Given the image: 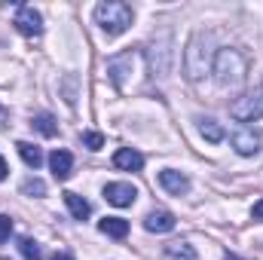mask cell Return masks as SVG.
<instances>
[{
  "instance_id": "6da1fadb",
  "label": "cell",
  "mask_w": 263,
  "mask_h": 260,
  "mask_svg": "<svg viewBox=\"0 0 263 260\" xmlns=\"http://www.w3.org/2000/svg\"><path fill=\"white\" fill-rule=\"evenodd\" d=\"M245 73H248V62L239 49H220L217 59H214V80L223 86V89H239L245 83Z\"/></svg>"
},
{
  "instance_id": "7a4b0ae2",
  "label": "cell",
  "mask_w": 263,
  "mask_h": 260,
  "mask_svg": "<svg viewBox=\"0 0 263 260\" xmlns=\"http://www.w3.org/2000/svg\"><path fill=\"white\" fill-rule=\"evenodd\" d=\"M95 22L101 25V31H104L107 37H117V34L129 31V25H132V6H129V3H120V0L98 3V6H95Z\"/></svg>"
},
{
  "instance_id": "3957f363",
  "label": "cell",
  "mask_w": 263,
  "mask_h": 260,
  "mask_svg": "<svg viewBox=\"0 0 263 260\" xmlns=\"http://www.w3.org/2000/svg\"><path fill=\"white\" fill-rule=\"evenodd\" d=\"M230 114H233L239 123H251V120L263 117V83L260 86H254L248 95H242V98L230 107Z\"/></svg>"
},
{
  "instance_id": "277c9868",
  "label": "cell",
  "mask_w": 263,
  "mask_h": 260,
  "mask_svg": "<svg viewBox=\"0 0 263 260\" xmlns=\"http://www.w3.org/2000/svg\"><path fill=\"white\" fill-rule=\"evenodd\" d=\"M12 25H15L25 37H40V34H43V18H40V12H37L34 6H18Z\"/></svg>"
},
{
  "instance_id": "5b68a950",
  "label": "cell",
  "mask_w": 263,
  "mask_h": 260,
  "mask_svg": "<svg viewBox=\"0 0 263 260\" xmlns=\"http://www.w3.org/2000/svg\"><path fill=\"white\" fill-rule=\"evenodd\" d=\"M233 147H236V153L251 156V153H257V147H260V135L251 129V126H239V129L233 132Z\"/></svg>"
},
{
  "instance_id": "8992f818",
  "label": "cell",
  "mask_w": 263,
  "mask_h": 260,
  "mask_svg": "<svg viewBox=\"0 0 263 260\" xmlns=\"http://www.w3.org/2000/svg\"><path fill=\"white\" fill-rule=\"evenodd\" d=\"M104 199L110 205H117V208H126V205H132L138 199V190L132 184H107L104 187Z\"/></svg>"
},
{
  "instance_id": "52a82bcc",
  "label": "cell",
  "mask_w": 263,
  "mask_h": 260,
  "mask_svg": "<svg viewBox=\"0 0 263 260\" xmlns=\"http://www.w3.org/2000/svg\"><path fill=\"white\" fill-rule=\"evenodd\" d=\"M175 214L172 211H165V208H159V211H150L147 214V220H144V227L150 230V233H172L175 230Z\"/></svg>"
},
{
  "instance_id": "ba28073f",
  "label": "cell",
  "mask_w": 263,
  "mask_h": 260,
  "mask_svg": "<svg viewBox=\"0 0 263 260\" xmlns=\"http://www.w3.org/2000/svg\"><path fill=\"white\" fill-rule=\"evenodd\" d=\"M114 165L123 169V172H141L144 169V156L138 150H132V147H120L114 153Z\"/></svg>"
},
{
  "instance_id": "9c48e42d",
  "label": "cell",
  "mask_w": 263,
  "mask_h": 260,
  "mask_svg": "<svg viewBox=\"0 0 263 260\" xmlns=\"http://www.w3.org/2000/svg\"><path fill=\"white\" fill-rule=\"evenodd\" d=\"M159 184H162L168 193H175V196H184L187 190H190V178L181 175V172H172V169L159 172Z\"/></svg>"
},
{
  "instance_id": "30bf717a",
  "label": "cell",
  "mask_w": 263,
  "mask_h": 260,
  "mask_svg": "<svg viewBox=\"0 0 263 260\" xmlns=\"http://www.w3.org/2000/svg\"><path fill=\"white\" fill-rule=\"evenodd\" d=\"M49 169H52V175H55L59 181H67V178H70V169H73V156H70L67 150H52Z\"/></svg>"
},
{
  "instance_id": "8fae6325",
  "label": "cell",
  "mask_w": 263,
  "mask_h": 260,
  "mask_svg": "<svg viewBox=\"0 0 263 260\" xmlns=\"http://www.w3.org/2000/svg\"><path fill=\"white\" fill-rule=\"evenodd\" d=\"M15 147H18V156L25 159V165H28V169H34V172H37V169L43 165V150H40L37 144H31V141H18Z\"/></svg>"
},
{
  "instance_id": "7c38bea8",
  "label": "cell",
  "mask_w": 263,
  "mask_h": 260,
  "mask_svg": "<svg viewBox=\"0 0 263 260\" xmlns=\"http://www.w3.org/2000/svg\"><path fill=\"white\" fill-rule=\"evenodd\" d=\"M62 196H65V205L70 208V214H73L77 220H86V217L92 214V208H89V202H86V199H83L80 193H73V190H65Z\"/></svg>"
},
{
  "instance_id": "4fadbf2b",
  "label": "cell",
  "mask_w": 263,
  "mask_h": 260,
  "mask_svg": "<svg viewBox=\"0 0 263 260\" xmlns=\"http://www.w3.org/2000/svg\"><path fill=\"white\" fill-rule=\"evenodd\" d=\"M98 230L104 236H110V239H126L129 236V220H123V217H104L98 224Z\"/></svg>"
},
{
  "instance_id": "5bb4252c",
  "label": "cell",
  "mask_w": 263,
  "mask_h": 260,
  "mask_svg": "<svg viewBox=\"0 0 263 260\" xmlns=\"http://www.w3.org/2000/svg\"><path fill=\"white\" fill-rule=\"evenodd\" d=\"M165 260H199V257H196V251H193V245L172 242V245H165Z\"/></svg>"
},
{
  "instance_id": "9a60e30c",
  "label": "cell",
  "mask_w": 263,
  "mask_h": 260,
  "mask_svg": "<svg viewBox=\"0 0 263 260\" xmlns=\"http://www.w3.org/2000/svg\"><path fill=\"white\" fill-rule=\"evenodd\" d=\"M199 135H202L205 141H211V144H220V141H223V129H220L214 120H199Z\"/></svg>"
},
{
  "instance_id": "2e32d148",
  "label": "cell",
  "mask_w": 263,
  "mask_h": 260,
  "mask_svg": "<svg viewBox=\"0 0 263 260\" xmlns=\"http://www.w3.org/2000/svg\"><path fill=\"white\" fill-rule=\"evenodd\" d=\"M34 126L43 132L46 138H55V135H59V126H55V120H52L49 114H40V117H34Z\"/></svg>"
},
{
  "instance_id": "e0dca14e",
  "label": "cell",
  "mask_w": 263,
  "mask_h": 260,
  "mask_svg": "<svg viewBox=\"0 0 263 260\" xmlns=\"http://www.w3.org/2000/svg\"><path fill=\"white\" fill-rule=\"evenodd\" d=\"M18 251H22L25 260H43V251H40V245H37L34 239H22V242H18Z\"/></svg>"
},
{
  "instance_id": "ac0fdd59",
  "label": "cell",
  "mask_w": 263,
  "mask_h": 260,
  "mask_svg": "<svg viewBox=\"0 0 263 260\" xmlns=\"http://www.w3.org/2000/svg\"><path fill=\"white\" fill-rule=\"evenodd\" d=\"M22 193L25 196H46V184H43L40 178H28V181L22 184Z\"/></svg>"
},
{
  "instance_id": "d6986e66",
  "label": "cell",
  "mask_w": 263,
  "mask_h": 260,
  "mask_svg": "<svg viewBox=\"0 0 263 260\" xmlns=\"http://www.w3.org/2000/svg\"><path fill=\"white\" fill-rule=\"evenodd\" d=\"M83 144H86L89 150H101V147H104V135H98V132H86V135H83Z\"/></svg>"
},
{
  "instance_id": "ffe728a7",
  "label": "cell",
  "mask_w": 263,
  "mask_h": 260,
  "mask_svg": "<svg viewBox=\"0 0 263 260\" xmlns=\"http://www.w3.org/2000/svg\"><path fill=\"white\" fill-rule=\"evenodd\" d=\"M9 233H12V217L9 214H0V245L9 239Z\"/></svg>"
},
{
  "instance_id": "44dd1931",
  "label": "cell",
  "mask_w": 263,
  "mask_h": 260,
  "mask_svg": "<svg viewBox=\"0 0 263 260\" xmlns=\"http://www.w3.org/2000/svg\"><path fill=\"white\" fill-rule=\"evenodd\" d=\"M251 214H254V220H263V199H260V202H254Z\"/></svg>"
},
{
  "instance_id": "7402d4cb",
  "label": "cell",
  "mask_w": 263,
  "mask_h": 260,
  "mask_svg": "<svg viewBox=\"0 0 263 260\" xmlns=\"http://www.w3.org/2000/svg\"><path fill=\"white\" fill-rule=\"evenodd\" d=\"M52 260H73V257H70L67 251H55V254H52Z\"/></svg>"
},
{
  "instance_id": "603a6c76",
  "label": "cell",
  "mask_w": 263,
  "mask_h": 260,
  "mask_svg": "<svg viewBox=\"0 0 263 260\" xmlns=\"http://www.w3.org/2000/svg\"><path fill=\"white\" fill-rule=\"evenodd\" d=\"M6 172H9V169H6V162H3V156H0V181L6 178Z\"/></svg>"
},
{
  "instance_id": "cb8c5ba5",
  "label": "cell",
  "mask_w": 263,
  "mask_h": 260,
  "mask_svg": "<svg viewBox=\"0 0 263 260\" xmlns=\"http://www.w3.org/2000/svg\"><path fill=\"white\" fill-rule=\"evenodd\" d=\"M0 260H9V257H0Z\"/></svg>"
}]
</instances>
